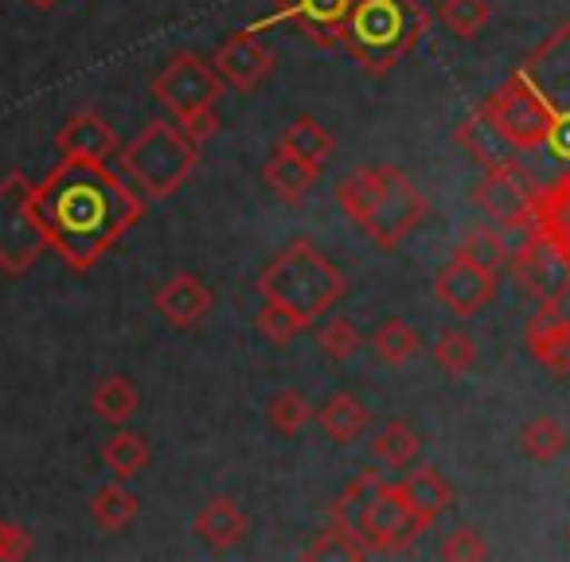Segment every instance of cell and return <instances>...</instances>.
<instances>
[{"label":"cell","mask_w":570,"mask_h":562,"mask_svg":"<svg viewBox=\"0 0 570 562\" xmlns=\"http://www.w3.org/2000/svg\"><path fill=\"white\" fill-rule=\"evenodd\" d=\"M48 246L67 269L87 274L145 215V199L106 160L63 157L32 191Z\"/></svg>","instance_id":"6da1fadb"},{"label":"cell","mask_w":570,"mask_h":562,"mask_svg":"<svg viewBox=\"0 0 570 562\" xmlns=\"http://www.w3.org/2000/svg\"><path fill=\"white\" fill-rule=\"evenodd\" d=\"M341 211L383 250H395L430 215L426 191L395 165H360L336 184Z\"/></svg>","instance_id":"7a4b0ae2"},{"label":"cell","mask_w":570,"mask_h":562,"mask_svg":"<svg viewBox=\"0 0 570 562\" xmlns=\"http://www.w3.org/2000/svg\"><path fill=\"white\" fill-rule=\"evenodd\" d=\"M430 12L419 0H356L341 28V48L367 75H391L426 36Z\"/></svg>","instance_id":"3957f363"},{"label":"cell","mask_w":570,"mask_h":562,"mask_svg":"<svg viewBox=\"0 0 570 562\" xmlns=\"http://www.w3.org/2000/svg\"><path fill=\"white\" fill-rule=\"evenodd\" d=\"M258 289L266 302H277L285 309H294L305 325H317V317H325L344 294H348V277L309 243V238H294L285 243L282 254L262 266Z\"/></svg>","instance_id":"277c9868"},{"label":"cell","mask_w":570,"mask_h":562,"mask_svg":"<svg viewBox=\"0 0 570 562\" xmlns=\"http://www.w3.org/2000/svg\"><path fill=\"white\" fill-rule=\"evenodd\" d=\"M199 165V145L184 137L176 118H153L118 149V168L141 199H173Z\"/></svg>","instance_id":"5b68a950"},{"label":"cell","mask_w":570,"mask_h":562,"mask_svg":"<svg viewBox=\"0 0 570 562\" xmlns=\"http://www.w3.org/2000/svg\"><path fill=\"white\" fill-rule=\"evenodd\" d=\"M520 67L535 79L539 95H543L547 137L535 160L554 165V172H551V180H554V176L570 172V20L554 28L535 51H528Z\"/></svg>","instance_id":"8992f818"},{"label":"cell","mask_w":570,"mask_h":562,"mask_svg":"<svg viewBox=\"0 0 570 562\" xmlns=\"http://www.w3.org/2000/svg\"><path fill=\"white\" fill-rule=\"evenodd\" d=\"M36 184L24 168H12L0 180V274L24 277L51 250L32 199Z\"/></svg>","instance_id":"52a82bcc"},{"label":"cell","mask_w":570,"mask_h":562,"mask_svg":"<svg viewBox=\"0 0 570 562\" xmlns=\"http://www.w3.org/2000/svg\"><path fill=\"white\" fill-rule=\"evenodd\" d=\"M543 184L520 165V160H500V165L484 168L481 184L473 188V199L492 223L504 230H528L535 219V199Z\"/></svg>","instance_id":"ba28073f"},{"label":"cell","mask_w":570,"mask_h":562,"mask_svg":"<svg viewBox=\"0 0 570 562\" xmlns=\"http://www.w3.org/2000/svg\"><path fill=\"white\" fill-rule=\"evenodd\" d=\"M223 87L227 82L215 75L212 59L196 56V51H176L149 82V95L165 106L173 118L180 114H191L199 106H215L223 98Z\"/></svg>","instance_id":"9c48e42d"},{"label":"cell","mask_w":570,"mask_h":562,"mask_svg":"<svg viewBox=\"0 0 570 562\" xmlns=\"http://www.w3.org/2000/svg\"><path fill=\"white\" fill-rule=\"evenodd\" d=\"M356 528L372 554H399V551H406L419 535H426L430 523L419 520V515L406 507V500L399 496L395 484L383 481L380 492L364 504Z\"/></svg>","instance_id":"30bf717a"},{"label":"cell","mask_w":570,"mask_h":562,"mask_svg":"<svg viewBox=\"0 0 570 562\" xmlns=\"http://www.w3.org/2000/svg\"><path fill=\"white\" fill-rule=\"evenodd\" d=\"M523 341L539 367H547L551 375H570V289L535 302Z\"/></svg>","instance_id":"8fae6325"},{"label":"cell","mask_w":570,"mask_h":562,"mask_svg":"<svg viewBox=\"0 0 570 562\" xmlns=\"http://www.w3.org/2000/svg\"><path fill=\"white\" fill-rule=\"evenodd\" d=\"M520 235H523L520 246H515L512 262H508L512 282L520 286V294L543 302V297L559 294V289H570V274H567V266H562L551 238H547L539 227H528V230H520Z\"/></svg>","instance_id":"7c38bea8"},{"label":"cell","mask_w":570,"mask_h":562,"mask_svg":"<svg viewBox=\"0 0 570 562\" xmlns=\"http://www.w3.org/2000/svg\"><path fill=\"white\" fill-rule=\"evenodd\" d=\"M352 4L356 0H274V12H269L262 24H254L250 32H262L269 24H294L305 32V40L313 48H341V28L348 20Z\"/></svg>","instance_id":"4fadbf2b"},{"label":"cell","mask_w":570,"mask_h":562,"mask_svg":"<svg viewBox=\"0 0 570 562\" xmlns=\"http://www.w3.org/2000/svg\"><path fill=\"white\" fill-rule=\"evenodd\" d=\"M274 63H277V56L258 40V32H250V28L227 36V40H223L219 48H215V56H212L215 75H219L227 87H235L238 95H250V90H258L262 82L274 75Z\"/></svg>","instance_id":"5bb4252c"},{"label":"cell","mask_w":570,"mask_h":562,"mask_svg":"<svg viewBox=\"0 0 570 562\" xmlns=\"http://www.w3.org/2000/svg\"><path fill=\"white\" fill-rule=\"evenodd\" d=\"M500 277L489 274V269L473 266L461 250H453V258L438 269L434 277V297L453 313V317H473L484 305L497 297Z\"/></svg>","instance_id":"9a60e30c"},{"label":"cell","mask_w":570,"mask_h":562,"mask_svg":"<svg viewBox=\"0 0 570 562\" xmlns=\"http://www.w3.org/2000/svg\"><path fill=\"white\" fill-rule=\"evenodd\" d=\"M153 309H157L173 328H184V333H188V328H199L207 317H212L215 294L199 282L196 274L180 269V274H173L165 286L153 294Z\"/></svg>","instance_id":"2e32d148"},{"label":"cell","mask_w":570,"mask_h":562,"mask_svg":"<svg viewBox=\"0 0 570 562\" xmlns=\"http://www.w3.org/2000/svg\"><path fill=\"white\" fill-rule=\"evenodd\" d=\"M56 149H59V157L110 160V157H118L121 141H118V129H114L98 110H79L59 126Z\"/></svg>","instance_id":"e0dca14e"},{"label":"cell","mask_w":570,"mask_h":562,"mask_svg":"<svg viewBox=\"0 0 570 562\" xmlns=\"http://www.w3.org/2000/svg\"><path fill=\"white\" fill-rule=\"evenodd\" d=\"M191 528H196V535L204 539L212 551H235L246 539V531H250V520H246V512L230 496H215L199 507Z\"/></svg>","instance_id":"ac0fdd59"},{"label":"cell","mask_w":570,"mask_h":562,"mask_svg":"<svg viewBox=\"0 0 570 562\" xmlns=\"http://www.w3.org/2000/svg\"><path fill=\"white\" fill-rule=\"evenodd\" d=\"M399 496L406 500V507H411L419 520H426L430 528H434V520L445 512V507L453 504V489L450 481H445L442 473H438L434 465H414L411 473L403 476V481L395 484Z\"/></svg>","instance_id":"d6986e66"},{"label":"cell","mask_w":570,"mask_h":562,"mask_svg":"<svg viewBox=\"0 0 570 562\" xmlns=\"http://www.w3.org/2000/svg\"><path fill=\"white\" fill-rule=\"evenodd\" d=\"M262 180H266V188L274 191L282 204L294 207V204H305V196L317 188L321 165H309V160L294 157V152L277 149L274 157L266 160V168H262Z\"/></svg>","instance_id":"ffe728a7"},{"label":"cell","mask_w":570,"mask_h":562,"mask_svg":"<svg viewBox=\"0 0 570 562\" xmlns=\"http://www.w3.org/2000/svg\"><path fill=\"white\" fill-rule=\"evenodd\" d=\"M317 422L336 445H352L367 434V426H372V411H367L356 395H348V391H336V395L317 411Z\"/></svg>","instance_id":"44dd1931"},{"label":"cell","mask_w":570,"mask_h":562,"mask_svg":"<svg viewBox=\"0 0 570 562\" xmlns=\"http://www.w3.org/2000/svg\"><path fill=\"white\" fill-rule=\"evenodd\" d=\"M277 149L294 152V157L309 160V165H325V160L336 152V137H333V129L321 126L317 118L302 114V118L289 121V126H285V134L277 137Z\"/></svg>","instance_id":"7402d4cb"},{"label":"cell","mask_w":570,"mask_h":562,"mask_svg":"<svg viewBox=\"0 0 570 562\" xmlns=\"http://www.w3.org/2000/svg\"><path fill=\"white\" fill-rule=\"evenodd\" d=\"M102 461H106V469H110V473L118 476V481H134L137 473H145V469H149L153 450H149V442H145L141 434H134V430L118 426L110 437H106Z\"/></svg>","instance_id":"603a6c76"},{"label":"cell","mask_w":570,"mask_h":562,"mask_svg":"<svg viewBox=\"0 0 570 562\" xmlns=\"http://www.w3.org/2000/svg\"><path fill=\"white\" fill-rule=\"evenodd\" d=\"M137 512H141V500L126 489V481L106 484V489H98L95 496H90V520L102 531H110V535L126 531L129 523L137 520Z\"/></svg>","instance_id":"cb8c5ba5"},{"label":"cell","mask_w":570,"mask_h":562,"mask_svg":"<svg viewBox=\"0 0 570 562\" xmlns=\"http://www.w3.org/2000/svg\"><path fill=\"white\" fill-rule=\"evenodd\" d=\"M461 254H465L473 266H481V269H489V274H504L508 269V262H512V246H508V235L504 230H497V227H469L465 235H461V246H458Z\"/></svg>","instance_id":"d4e9b609"},{"label":"cell","mask_w":570,"mask_h":562,"mask_svg":"<svg viewBox=\"0 0 570 562\" xmlns=\"http://www.w3.org/2000/svg\"><path fill=\"white\" fill-rule=\"evenodd\" d=\"M90 411L110 426H129V418L137 414V387L126 375H106L95 391H90Z\"/></svg>","instance_id":"484cf974"},{"label":"cell","mask_w":570,"mask_h":562,"mask_svg":"<svg viewBox=\"0 0 570 562\" xmlns=\"http://www.w3.org/2000/svg\"><path fill=\"white\" fill-rule=\"evenodd\" d=\"M567 445H570V430L562 426L559 418H551V414H539V418L523 422V430H520L523 457L547 465V461L562 457V453H567Z\"/></svg>","instance_id":"4316f807"},{"label":"cell","mask_w":570,"mask_h":562,"mask_svg":"<svg viewBox=\"0 0 570 562\" xmlns=\"http://www.w3.org/2000/svg\"><path fill=\"white\" fill-rule=\"evenodd\" d=\"M302 559H341V562H364L372 559L367 543L360 539V531L344 528V523L328 520L325 528L313 535V543L302 551Z\"/></svg>","instance_id":"83f0119b"},{"label":"cell","mask_w":570,"mask_h":562,"mask_svg":"<svg viewBox=\"0 0 570 562\" xmlns=\"http://www.w3.org/2000/svg\"><path fill=\"white\" fill-rule=\"evenodd\" d=\"M372 352H375V359H380V364L403 367V364H411V359L422 352V336L414 333V328L406 325L403 317H391V321H383V325L375 328Z\"/></svg>","instance_id":"f1b7e54d"},{"label":"cell","mask_w":570,"mask_h":562,"mask_svg":"<svg viewBox=\"0 0 570 562\" xmlns=\"http://www.w3.org/2000/svg\"><path fill=\"white\" fill-rule=\"evenodd\" d=\"M419 453H422L419 434H414V430L406 426L403 418L387 422V426H383L380 434H375V442H372V457H375V461H383L387 469H406V465H414V461H419Z\"/></svg>","instance_id":"f546056e"},{"label":"cell","mask_w":570,"mask_h":562,"mask_svg":"<svg viewBox=\"0 0 570 562\" xmlns=\"http://www.w3.org/2000/svg\"><path fill=\"white\" fill-rule=\"evenodd\" d=\"M438 20L450 28L458 40H476V36L489 28L492 20V4L489 0H442V9H438Z\"/></svg>","instance_id":"4dcf8cb0"},{"label":"cell","mask_w":570,"mask_h":562,"mask_svg":"<svg viewBox=\"0 0 570 562\" xmlns=\"http://www.w3.org/2000/svg\"><path fill=\"white\" fill-rule=\"evenodd\" d=\"M269 430H274L277 437H297L305 426L313 422V403L302 395V391H282V395H274V403H269Z\"/></svg>","instance_id":"1f68e13d"},{"label":"cell","mask_w":570,"mask_h":562,"mask_svg":"<svg viewBox=\"0 0 570 562\" xmlns=\"http://www.w3.org/2000/svg\"><path fill=\"white\" fill-rule=\"evenodd\" d=\"M434 364L442 367L450 379H465L476 367V344L465 333H442L434 341Z\"/></svg>","instance_id":"d6a6232c"},{"label":"cell","mask_w":570,"mask_h":562,"mask_svg":"<svg viewBox=\"0 0 570 562\" xmlns=\"http://www.w3.org/2000/svg\"><path fill=\"white\" fill-rule=\"evenodd\" d=\"M380 484H383V476L380 473H360L356 481L348 484V489L336 496V504L328 507V520H336V523H344V528H352V531H360L356 523H360V512H364V504L367 500L380 492Z\"/></svg>","instance_id":"836d02e7"},{"label":"cell","mask_w":570,"mask_h":562,"mask_svg":"<svg viewBox=\"0 0 570 562\" xmlns=\"http://www.w3.org/2000/svg\"><path fill=\"white\" fill-rule=\"evenodd\" d=\"M254 325H258V333L266 336L269 344H289L302 333H309V325H305L294 309H285V305H277V302H266V297H262V309H258V317H254Z\"/></svg>","instance_id":"e575fe53"},{"label":"cell","mask_w":570,"mask_h":562,"mask_svg":"<svg viewBox=\"0 0 570 562\" xmlns=\"http://www.w3.org/2000/svg\"><path fill=\"white\" fill-rule=\"evenodd\" d=\"M317 344L328 359H352L360 348H364V336H360V328L352 325L348 317H333L328 325H321Z\"/></svg>","instance_id":"d590c367"},{"label":"cell","mask_w":570,"mask_h":562,"mask_svg":"<svg viewBox=\"0 0 570 562\" xmlns=\"http://www.w3.org/2000/svg\"><path fill=\"white\" fill-rule=\"evenodd\" d=\"M442 559L445 562H484L489 559V543L476 528H453L442 543Z\"/></svg>","instance_id":"8d00e7d4"},{"label":"cell","mask_w":570,"mask_h":562,"mask_svg":"<svg viewBox=\"0 0 570 562\" xmlns=\"http://www.w3.org/2000/svg\"><path fill=\"white\" fill-rule=\"evenodd\" d=\"M176 126L184 129V137H188L191 145L204 149V145L219 134V114H215V106H199V110H191V114H180Z\"/></svg>","instance_id":"74e56055"},{"label":"cell","mask_w":570,"mask_h":562,"mask_svg":"<svg viewBox=\"0 0 570 562\" xmlns=\"http://www.w3.org/2000/svg\"><path fill=\"white\" fill-rule=\"evenodd\" d=\"M28 551H32L28 528H20L12 520H0V562H20L28 559Z\"/></svg>","instance_id":"f35d334b"},{"label":"cell","mask_w":570,"mask_h":562,"mask_svg":"<svg viewBox=\"0 0 570 562\" xmlns=\"http://www.w3.org/2000/svg\"><path fill=\"white\" fill-rule=\"evenodd\" d=\"M24 4H32V9H40V12H51L59 0H24Z\"/></svg>","instance_id":"ab89813d"}]
</instances>
